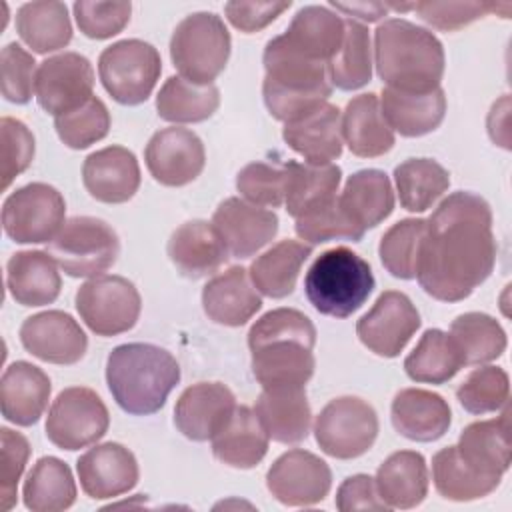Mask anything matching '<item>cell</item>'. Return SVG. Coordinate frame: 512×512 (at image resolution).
<instances>
[{
  "instance_id": "obj_1",
  "label": "cell",
  "mask_w": 512,
  "mask_h": 512,
  "mask_svg": "<svg viewBox=\"0 0 512 512\" xmlns=\"http://www.w3.org/2000/svg\"><path fill=\"white\" fill-rule=\"evenodd\" d=\"M496 238L490 204L474 192H454L426 220L416 278L440 302L468 298L494 270Z\"/></svg>"
},
{
  "instance_id": "obj_2",
  "label": "cell",
  "mask_w": 512,
  "mask_h": 512,
  "mask_svg": "<svg viewBox=\"0 0 512 512\" xmlns=\"http://www.w3.org/2000/svg\"><path fill=\"white\" fill-rule=\"evenodd\" d=\"M374 66L386 88L426 94L440 88L446 56L430 30L388 18L374 32Z\"/></svg>"
},
{
  "instance_id": "obj_3",
  "label": "cell",
  "mask_w": 512,
  "mask_h": 512,
  "mask_svg": "<svg viewBox=\"0 0 512 512\" xmlns=\"http://www.w3.org/2000/svg\"><path fill=\"white\" fill-rule=\"evenodd\" d=\"M180 382L176 358L154 344L116 346L106 360V384L116 404L132 416L158 412Z\"/></svg>"
},
{
  "instance_id": "obj_4",
  "label": "cell",
  "mask_w": 512,
  "mask_h": 512,
  "mask_svg": "<svg viewBox=\"0 0 512 512\" xmlns=\"http://www.w3.org/2000/svg\"><path fill=\"white\" fill-rule=\"evenodd\" d=\"M262 96L268 112L280 122H292L318 106L332 94L328 64L308 60L276 36L264 48Z\"/></svg>"
},
{
  "instance_id": "obj_5",
  "label": "cell",
  "mask_w": 512,
  "mask_h": 512,
  "mask_svg": "<svg viewBox=\"0 0 512 512\" xmlns=\"http://www.w3.org/2000/svg\"><path fill=\"white\" fill-rule=\"evenodd\" d=\"M374 274L370 264L346 246L322 252L304 276V292L308 302L324 316H352L374 290Z\"/></svg>"
},
{
  "instance_id": "obj_6",
  "label": "cell",
  "mask_w": 512,
  "mask_h": 512,
  "mask_svg": "<svg viewBox=\"0 0 512 512\" xmlns=\"http://www.w3.org/2000/svg\"><path fill=\"white\" fill-rule=\"evenodd\" d=\"M230 48V32L214 12L188 14L170 38L172 64L192 84H212L224 72Z\"/></svg>"
},
{
  "instance_id": "obj_7",
  "label": "cell",
  "mask_w": 512,
  "mask_h": 512,
  "mask_svg": "<svg viewBox=\"0 0 512 512\" xmlns=\"http://www.w3.org/2000/svg\"><path fill=\"white\" fill-rule=\"evenodd\" d=\"M48 254L68 276L94 278L114 266L120 240L108 222L94 216H74L48 242Z\"/></svg>"
},
{
  "instance_id": "obj_8",
  "label": "cell",
  "mask_w": 512,
  "mask_h": 512,
  "mask_svg": "<svg viewBox=\"0 0 512 512\" xmlns=\"http://www.w3.org/2000/svg\"><path fill=\"white\" fill-rule=\"evenodd\" d=\"M162 72L158 50L138 38L118 40L106 46L98 58V76L104 90L124 106L148 100Z\"/></svg>"
},
{
  "instance_id": "obj_9",
  "label": "cell",
  "mask_w": 512,
  "mask_h": 512,
  "mask_svg": "<svg viewBox=\"0 0 512 512\" xmlns=\"http://www.w3.org/2000/svg\"><path fill=\"white\" fill-rule=\"evenodd\" d=\"M84 324L98 336H116L136 326L142 298L134 282L118 274H100L84 282L74 298Z\"/></svg>"
},
{
  "instance_id": "obj_10",
  "label": "cell",
  "mask_w": 512,
  "mask_h": 512,
  "mask_svg": "<svg viewBox=\"0 0 512 512\" xmlns=\"http://www.w3.org/2000/svg\"><path fill=\"white\" fill-rule=\"evenodd\" d=\"M378 436L376 410L358 396L330 400L314 422V438L320 450L338 460L366 454Z\"/></svg>"
},
{
  "instance_id": "obj_11",
  "label": "cell",
  "mask_w": 512,
  "mask_h": 512,
  "mask_svg": "<svg viewBox=\"0 0 512 512\" xmlns=\"http://www.w3.org/2000/svg\"><path fill=\"white\" fill-rule=\"evenodd\" d=\"M64 214V196L50 184L32 182L4 200L2 228L16 244H44L58 234Z\"/></svg>"
},
{
  "instance_id": "obj_12",
  "label": "cell",
  "mask_w": 512,
  "mask_h": 512,
  "mask_svg": "<svg viewBox=\"0 0 512 512\" xmlns=\"http://www.w3.org/2000/svg\"><path fill=\"white\" fill-rule=\"evenodd\" d=\"M110 426L102 398L86 386L64 388L46 416V436L60 450H80L96 444Z\"/></svg>"
},
{
  "instance_id": "obj_13",
  "label": "cell",
  "mask_w": 512,
  "mask_h": 512,
  "mask_svg": "<svg viewBox=\"0 0 512 512\" xmlns=\"http://www.w3.org/2000/svg\"><path fill=\"white\" fill-rule=\"evenodd\" d=\"M422 320L412 300L398 290L382 292L374 306L356 322L360 342L382 358H396L420 328Z\"/></svg>"
},
{
  "instance_id": "obj_14",
  "label": "cell",
  "mask_w": 512,
  "mask_h": 512,
  "mask_svg": "<svg viewBox=\"0 0 512 512\" xmlns=\"http://www.w3.org/2000/svg\"><path fill=\"white\" fill-rule=\"evenodd\" d=\"M94 70L86 56L62 52L40 62L34 96L40 108L54 118L82 106L92 98Z\"/></svg>"
},
{
  "instance_id": "obj_15",
  "label": "cell",
  "mask_w": 512,
  "mask_h": 512,
  "mask_svg": "<svg viewBox=\"0 0 512 512\" xmlns=\"http://www.w3.org/2000/svg\"><path fill=\"white\" fill-rule=\"evenodd\" d=\"M330 486V466L302 448L284 452L266 472L268 492L284 506H314L328 496Z\"/></svg>"
},
{
  "instance_id": "obj_16",
  "label": "cell",
  "mask_w": 512,
  "mask_h": 512,
  "mask_svg": "<svg viewBox=\"0 0 512 512\" xmlns=\"http://www.w3.org/2000/svg\"><path fill=\"white\" fill-rule=\"evenodd\" d=\"M144 160L156 182L178 188L200 176L206 164V152L196 132L170 126L152 134L144 150Z\"/></svg>"
},
{
  "instance_id": "obj_17",
  "label": "cell",
  "mask_w": 512,
  "mask_h": 512,
  "mask_svg": "<svg viewBox=\"0 0 512 512\" xmlns=\"http://www.w3.org/2000/svg\"><path fill=\"white\" fill-rule=\"evenodd\" d=\"M20 342L38 360L60 366L80 362L88 348L82 326L62 310L28 316L20 326Z\"/></svg>"
},
{
  "instance_id": "obj_18",
  "label": "cell",
  "mask_w": 512,
  "mask_h": 512,
  "mask_svg": "<svg viewBox=\"0 0 512 512\" xmlns=\"http://www.w3.org/2000/svg\"><path fill=\"white\" fill-rule=\"evenodd\" d=\"M76 472L84 494L92 500L126 494L140 478L136 456L118 442H104L86 450L76 460Z\"/></svg>"
},
{
  "instance_id": "obj_19",
  "label": "cell",
  "mask_w": 512,
  "mask_h": 512,
  "mask_svg": "<svg viewBox=\"0 0 512 512\" xmlns=\"http://www.w3.org/2000/svg\"><path fill=\"white\" fill-rule=\"evenodd\" d=\"M212 224L234 258H250L270 244L278 232L276 212L236 196L218 204Z\"/></svg>"
},
{
  "instance_id": "obj_20",
  "label": "cell",
  "mask_w": 512,
  "mask_h": 512,
  "mask_svg": "<svg viewBox=\"0 0 512 512\" xmlns=\"http://www.w3.org/2000/svg\"><path fill=\"white\" fill-rule=\"evenodd\" d=\"M236 408L234 392L222 382H198L188 386L176 406V428L194 442L212 440Z\"/></svg>"
},
{
  "instance_id": "obj_21",
  "label": "cell",
  "mask_w": 512,
  "mask_h": 512,
  "mask_svg": "<svg viewBox=\"0 0 512 512\" xmlns=\"http://www.w3.org/2000/svg\"><path fill=\"white\" fill-rule=\"evenodd\" d=\"M86 192L104 204L128 202L140 188V166L124 146H106L86 156L82 164Z\"/></svg>"
},
{
  "instance_id": "obj_22",
  "label": "cell",
  "mask_w": 512,
  "mask_h": 512,
  "mask_svg": "<svg viewBox=\"0 0 512 512\" xmlns=\"http://www.w3.org/2000/svg\"><path fill=\"white\" fill-rule=\"evenodd\" d=\"M166 252L176 270L190 280L206 278L218 272V268L230 256L218 230L206 220H190L180 224L172 232Z\"/></svg>"
},
{
  "instance_id": "obj_23",
  "label": "cell",
  "mask_w": 512,
  "mask_h": 512,
  "mask_svg": "<svg viewBox=\"0 0 512 512\" xmlns=\"http://www.w3.org/2000/svg\"><path fill=\"white\" fill-rule=\"evenodd\" d=\"M284 142L308 164H334L342 154V114L334 104H322L306 116L286 122Z\"/></svg>"
},
{
  "instance_id": "obj_24",
  "label": "cell",
  "mask_w": 512,
  "mask_h": 512,
  "mask_svg": "<svg viewBox=\"0 0 512 512\" xmlns=\"http://www.w3.org/2000/svg\"><path fill=\"white\" fill-rule=\"evenodd\" d=\"M394 430L412 442H434L442 438L452 422L448 402L424 388L400 390L390 406Z\"/></svg>"
},
{
  "instance_id": "obj_25",
  "label": "cell",
  "mask_w": 512,
  "mask_h": 512,
  "mask_svg": "<svg viewBox=\"0 0 512 512\" xmlns=\"http://www.w3.org/2000/svg\"><path fill=\"white\" fill-rule=\"evenodd\" d=\"M202 308L212 322L238 328L262 308V298L252 284L248 270L232 266L206 282L202 290Z\"/></svg>"
},
{
  "instance_id": "obj_26",
  "label": "cell",
  "mask_w": 512,
  "mask_h": 512,
  "mask_svg": "<svg viewBox=\"0 0 512 512\" xmlns=\"http://www.w3.org/2000/svg\"><path fill=\"white\" fill-rule=\"evenodd\" d=\"M456 450L478 474L502 480V474L510 468L512 460L510 410L504 406V412L498 418L468 424L460 432Z\"/></svg>"
},
{
  "instance_id": "obj_27",
  "label": "cell",
  "mask_w": 512,
  "mask_h": 512,
  "mask_svg": "<svg viewBox=\"0 0 512 512\" xmlns=\"http://www.w3.org/2000/svg\"><path fill=\"white\" fill-rule=\"evenodd\" d=\"M52 384L48 374L26 362H12L0 382L2 416L16 426H32L44 414L50 400Z\"/></svg>"
},
{
  "instance_id": "obj_28",
  "label": "cell",
  "mask_w": 512,
  "mask_h": 512,
  "mask_svg": "<svg viewBox=\"0 0 512 512\" xmlns=\"http://www.w3.org/2000/svg\"><path fill=\"white\" fill-rule=\"evenodd\" d=\"M254 412L274 442L298 444L310 432L312 410L302 386L262 388Z\"/></svg>"
},
{
  "instance_id": "obj_29",
  "label": "cell",
  "mask_w": 512,
  "mask_h": 512,
  "mask_svg": "<svg viewBox=\"0 0 512 512\" xmlns=\"http://www.w3.org/2000/svg\"><path fill=\"white\" fill-rule=\"evenodd\" d=\"M312 350L300 340H270L252 346V374L262 388H304L316 368Z\"/></svg>"
},
{
  "instance_id": "obj_30",
  "label": "cell",
  "mask_w": 512,
  "mask_h": 512,
  "mask_svg": "<svg viewBox=\"0 0 512 512\" xmlns=\"http://www.w3.org/2000/svg\"><path fill=\"white\" fill-rule=\"evenodd\" d=\"M56 260L42 250H22L6 262V288L22 306L52 304L62 288Z\"/></svg>"
},
{
  "instance_id": "obj_31",
  "label": "cell",
  "mask_w": 512,
  "mask_h": 512,
  "mask_svg": "<svg viewBox=\"0 0 512 512\" xmlns=\"http://www.w3.org/2000/svg\"><path fill=\"white\" fill-rule=\"evenodd\" d=\"M280 38L304 58L328 64L342 44L344 18L328 6H304Z\"/></svg>"
},
{
  "instance_id": "obj_32",
  "label": "cell",
  "mask_w": 512,
  "mask_h": 512,
  "mask_svg": "<svg viewBox=\"0 0 512 512\" xmlns=\"http://www.w3.org/2000/svg\"><path fill=\"white\" fill-rule=\"evenodd\" d=\"M342 138L358 158H378L392 150L394 132L382 116L374 92L354 96L342 112Z\"/></svg>"
},
{
  "instance_id": "obj_33",
  "label": "cell",
  "mask_w": 512,
  "mask_h": 512,
  "mask_svg": "<svg viewBox=\"0 0 512 512\" xmlns=\"http://www.w3.org/2000/svg\"><path fill=\"white\" fill-rule=\"evenodd\" d=\"M380 110L392 132L406 138H418L434 132L446 114V94L436 88L426 94L382 90Z\"/></svg>"
},
{
  "instance_id": "obj_34",
  "label": "cell",
  "mask_w": 512,
  "mask_h": 512,
  "mask_svg": "<svg viewBox=\"0 0 512 512\" xmlns=\"http://www.w3.org/2000/svg\"><path fill=\"white\" fill-rule=\"evenodd\" d=\"M338 202L352 224L366 232L392 214L394 190L390 178L382 170L366 168L348 176Z\"/></svg>"
},
{
  "instance_id": "obj_35",
  "label": "cell",
  "mask_w": 512,
  "mask_h": 512,
  "mask_svg": "<svg viewBox=\"0 0 512 512\" xmlns=\"http://www.w3.org/2000/svg\"><path fill=\"white\" fill-rule=\"evenodd\" d=\"M374 482L388 508H416L428 494L430 480L426 460L414 450L394 452L380 464Z\"/></svg>"
},
{
  "instance_id": "obj_36",
  "label": "cell",
  "mask_w": 512,
  "mask_h": 512,
  "mask_svg": "<svg viewBox=\"0 0 512 512\" xmlns=\"http://www.w3.org/2000/svg\"><path fill=\"white\" fill-rule=\"evenodd\" d=\"M268 442L270 438L256 412L248 406H236L224 428L212 438V452L222 464L248 470L262 462Z\"/></svg>"
},
{
  "instance_id": "obj_37",
  "label": "cell",
  "mask_w": 512,
  "mask_h": 512,
  "mask_svg": "<svg viewBox=\"0 0 512 512\" xmlns=\"http://www.w3.org/2000/svg\"><path fill=\"white\" fill-rule=\"evenodd\" d=\"M286 166V212L296 220L336 198L342 170L336 164L288 162Z\"/></svg>"
},
{
  "instance_id": "obj_38",
  "label": "cell",
  "mask_w": 512,
  "mask_h": 512,
  "mask_svg": "<svg viewBox=\"0 0 512 512\" xmlns=\"http://www.w3.org/2000/svg\"><path fill=\"white\" fill-rule=\"evenodd\" d=\"M312 246L298 240H280L250 264V280L268 298H286L294 292L296 280Z\"/></svg>"
},
{
  "instance_id": "obj_39",
  "label": "cell",
  "mask_w": 512,
  "mask_h": 512,
  "mask_svg": "<svg viewBox=\"0 0 512 512\" xmlns=\"http://www.w3.org/2000/svg\"><path fill=\"white\" fill-rule=\"evenodd\" d=\"M16 32L36 54L56 52L72 40V24L64 2H26L16 12Z\"/></svg>"
},
{
  "instance_id": "obj_40",
  "label": "cell",
  "mask_w": 512,
  "mask_h": 512,
  "mask_svg": "<svg viewBox=\"0 0 512 512\" xmlns=\"http://www.w3.org/2000/svg\"><path fill=\"white\" fill-rule=\"evenodd\" d=\"M466 366L454 338L438 328L426 330L404 360L410 380L422 384H444Z\"/></svg>"
},
{
  "instance_id": "obj_41",
  "label": "cell",
  "mask_w": 512,
  "mask_h": 512,
  "mask_svg": "<svg viewBox=\"0 0 512 512\" xmlns=\"http://www.w3.org/2000/svg\"><path fill=\"white\" fill-rule=\"evenodd\" d=\"M24 506L32 512H60L76 502V482L66 462L42 456L28 472L22 488Z\"/></svg>"
},
{
  "instance_id": "obj_42",
  "label": "cell",
  "mask_w": 512,
  "mask_h": 512,
  "mask_svg": "<svg viewBox=\"0 0 512 512\" xmlns=\"http://www.w3.org/2000/svg\"><path fill=\"white\" fill-rule=\"evenodd\" d=\"M218 106L220 90L214 84H192L182 76H170L156 96L158 116L172 124L204 122Z\"/></svg>"
},
{
  "instance_id": "obj_43",
  "label": "cell",
  "mask_w": 512,
  "mask_h": 512,
  "mask_svg": "<svg viewBox=\"0 0 512 512\" xmlns=\"http://www.w3.org/2000/svg\"><path fill=\"white\" fill-rule=\"evenodd\" d=\"M400 206L408 212H426L450 186L448 170L432 158H408L394 168Z\"/></svg>"
},
{
  "instance_id": "obj_44",
  "label": "cell",
  "mask_w": 512,
  "mask_h": 512,
  "mask_svg": "<svg viewBox=\"0 0 512 512\" xmlns=\"http://www.w3.org/2000/svg\"><path fill=\"white\" fill-rule=\"evenodd\" d=\"M432 480L436 492L452 502L478 500L500 486V478H490L472 470L460 458L456 446H446L432 456Z\"/></svg>"
},
{
  "instance_id": "obj_45",
  "label": "cell",
  "mask_w": 512,
  "mask_h": 512,
  "mask_svg": "<svg viewBox=\"0 0 512 512\" xmlns=\"http://www.w3.org/2000/svg\"><path fill=\"white\" fill-rule=\"evenodd\" d=\"M372 46L370 32L358 20H344V38L338 52L328 62L332 86L352 92L372 80Z\"/></svg>"
},
{
  "instance_id": "obj_46",
  "label": "cell",
  "mask_w": 512,
  "mask_h": 512,
  "mask_svg": "<svg viewBox=\"0 0 512 512\" xmlns=\"http://www.w3.org/2000/svg\"><path fill=\"white\" fill-rule=\"evenodd\" d=\"M450 336L458 344L464 364H486L506 350V332L500 322L484 312H466L452 320Z\"/></svg>"
},
{
  "instance_id": "obj_47",
  "label": "cell",
  "mask_w": 512,
  "mask_h": 512,
  "mask_svg": "<svg viewBox=\"0 0 512 512\" xmlns=\"http://www.w3.org/2000/svg\"><path fill=\"white\" fill-rule=\"evenodd\" d=\"M426 234L424 218H404L392 224L380 238L378 256L386 272L400 280H412L418 272L420 246Z\"/></svg>"
},
{
  "instance_id": "obj_48",
  "label": "cell",
  "mask_w": 512,
  "mask_h": 512,
  "mask_svg": "<svg viewBox=\"0 0 512 512\" xmlns=\"http://www.w3.org/2000/svg\"><path fill=\"white\" fill-rule=\"evenodd\" d=\"M456 398L470 414L498 412L508 406L510 378L500 366L474 368L456 388Z\"/></svg>"
},
{
  "instance_id": "obj_49",
  "label": "cell",
  "mask_w": 512,
  "mask_h": 512,
  "mask_svg": "<svg viewBox=\"0 0 512 512\" xmlns=\"http://www.w3.org/2000/svg\"><path fill=\"white\" fill-rule=\"evenodd\" d=\"M110 122L112 120L106 104L92 96L82 106L56 116L54 128L64 146L72 150H84L106 138Z\"/></svg>"
},
{
  "instance_id": "obj_50",
  "label": "cell",
  "mask_w": 512,
  "mask_h": 512,
  "mask_svg": "<svg viewBox=\"0 0 512 512\" xmlns=\"http://www.w3.org/2000/svg\"><path fill=\"white\" fill-rule=\"evenodd\" d=\"M296 234L310 246L314 244H324L330 240H352L358 242L362 240L364 232L352 224V220L344 214L340 208L338 196L330 200L328 204L296 218Z\"/></svg>"
},
{
  "instance_id": "obj_51",
  "label": "cell",
  "mask_w": 512,
  "mask_h": 512,
  "mask_svg": "<svg viewBox=\"0 0 512 512\" xmlns=\"http://www.w3.org/2000/svg\"><path fill=\"white\" fill-rule=\"evenodd\" d=\"M270 340H300L314 348L316 328L304 312L296 308H276L252 324L248 332V348Z\"/></svg>"
},
{
  "instance_id": "obj_52",
  "label": "cell",
  "mask_w": 512,
  "mask_h": 512,
  "mask_svg": "<svg viewBox=\"0 0 512 512\" xmlns=\"http://www.w3.org/2000/svg\"><path fill=\"white\" fill-rule=\"evenodd\" d=\"M236 188L250 204L278 208L284 204L286 166L250 162L236 174Z\"/></svg>"
},
{
  "instance_id": "obj_53",
  "label": "cell",
  "mask_w": 512,
  "mask_h": 512,
  "mask_svg": "<svg viewBox=\"0 0 512 512\" xmlns=\"http://www.w3.org/2000/svg\"><path fill=\"white\" fill-rule=\"evenodd\" d=\"M36 62L20 44L10 42L0 52L2 96L12 104H28L36 82Z\"/></svg>"
},
{
  "instance_id": "obj_54",
  "label": "cell",
  "mask_w": 512,
  "mask_h": 512,
  "mask_svg": "<svg viewBox=\"0 0 512 512\" xmlns=\"http://www.w3.org/2000/svg\"><path fill=\"white\" fill-rule=\"evenodd\" d=\"M76 24L86 38L106 40L120 34L130 22V2H74Z\"/></svg>"
},
{
  "instance_id": "obj_55",
  "label": "cell",
  "mask_w": 512,
  "mask_h": 512,
  "mask_svg": "<svg viewBox=\"0 0 512 512\" xmlns=\"http://www.w3.org/2000/svg\"><path fill=\"white\" fill-rule=\"evenodd\" d=\"M0 508L12 510L18 500V480L30 458V444L26 436L6 426L0 428Z\"/></svg>"
},
{
  "instance_id": "obj_56",
  "label": "cell",
  "mask_w": 512,
  "mask_h": 512,
  "mask_svg": "<svg viewBox=\"0 0 512 512\" xmlns=\"http://www.w3.org/2000/svg\"><path fill=\"white\" fill-rule=\"evenodd\" d=\"M2 136V190H6L16 176H20L34 160V136L28 126L16 118L4 116L0 120Z\"/></svg>"
},
{
  "instance_id": "obj_57",
  "label": "cell",
  "mask_w": 512,
  "mask_h": 512,
  "mask_svg": "<svg viewBox=\"0 0 512 512\" xmlns=\"http://www.w3.org/2000/svg\"><path fill=\"white\" fill-rule=\"evenodd\" d=\"M418 16L438 30H460L470 22L496 12L498 4L488 2H414Z\"/></svg>"
},
{
  "instance_id": "obj_58",
  "label": "cell",
  "mask_w": 512,
  "mask_h": 512,
  "mask_svg": "<svg viewBox=\"0 0 512 512\" xmlns=\"http://www.w3.org/2000/svg\"><path fill=\"white\" fill-rule=\"evenodd\" d=\"M292 6L290 0L282 2H226L224 12L228 22L244 34L258 32L272 24L284 10Z\"/></svg>"
},
{
  "instance_id": "obj_59",
  "label": "cell",
  "mask_w": 512,
  "mask_h": 512,
  "mask_svg": "<svg viewBox=\"0 0 512 512\" xmlns=\"http://www.w3.org/2000/svg\"><path fill=\"white\" fill-rule=\"evenodd\" d=\"M336 508L340 512L352 510H390L380 498L376 482L368 474L348 476L336 492Z\"/></svg>"
},
{
  "instance_id": "obj_60",
  "label": "cell",
  "mask_w": 512,
  "mask_h": 512,
  "mask_svg": "<svg viewBox=\"0 0 512 512\" xmlns=\"http://www.w3.org/2000/svg\"><path fill=\"white\" fill-rule=\"evenodd\" d=\"M330 6L334 10L344 12L346 16H354L360 18L364 22H378L380 18H384L388 14V4L384 2H330Z\"/></svg>"
}]
</instances>
